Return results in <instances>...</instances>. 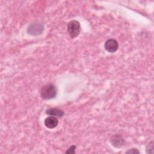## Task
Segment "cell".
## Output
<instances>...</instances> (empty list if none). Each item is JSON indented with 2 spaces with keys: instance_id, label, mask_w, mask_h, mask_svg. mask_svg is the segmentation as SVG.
Listing matches in <instances>:
<instances>
[{
  "instance_id": "cell-1",
  "label": "cell",
  "mask_w": 154,
  "mask_h": 154,
  "mask_svg": "<svg viewBox=\"0 0 154 154\" xmlns=\"http://www.w3.org/2000/svg\"><path fill=\"white\" fill-rule=\"evenodd\" d=\"M57 95V88L52 84H49L43 86L40 91V96L42 99L48 100L54 98Z\"/></svg>"
},
{
  "instance_id": "cell-2",
  "label": "cell",
  "mask_w": 154,
  "mask_h": 154,
  "mask_svg": "<svg viewBox=\"0 0 154 154\" xmlns=\"http://www.w3.org/2000/svg\"><path fill=\"white\" fill-rule=\"evenodd\" d=\"M67 31L70 37L72 38L76 37L80 33L81 26L78 21L73 20L67 24Z\"/></svg>"
},
{
  "instance_id": "cell-3",
  "label": "cell",
  "mask_w": 154,
  "mask_h": 154,
  "mask_svg": "<svg viewBox=\"0 0 154 154\" xmlns=\"http://www.w3.org/2000/svg\"><path fill=\"white\" fill-rule=\"evenodd\" d=\"M43 26L42 23L38 22H35L31 24L27 29L28 34L32 35H40L43 31Z\"/></svg>"
},
{
  "instance_id": "cell-4",
  "label": "cell",
  "mask_w": 154,
  "mask_h": 154,
  "mask_svg": "<svg viewBox=\"0 0 154 154\" xmlns=\"http://www.w3.org/2000/svg\"><path fill=\"white\" fill-rule=\"evenodd\" d=\"M104 46L106 51L110 53H113L117 51L119 48V43L115 39L111 38L105 42Z\"/></svg>"
},
{
  "instance_id": "cell-5",
  "label": "cell",
  "mask_w": 154,
  "mask_h": 154,
  "mask_svg": "<svg viewBox=\"0 0 154 154\" xmlns=\"http://www.w3.org/2000/svg\"><path fill=\"white\" fill-rule=\"evenodd\" d=\"M110 142L114 147L117 148L122 147L125 143L124 139L119 134H114L112 135L110 138Z\"/></svg>"
},
{
  "instance_id": "cell-6",
  "label": "cell",
  "mask_w": 154,
  "mask_h": 154,
  "mask_svg": "<svg viewBox=\"0 0 154 154\" xmlns=\"http://www.w3.org/2000/svg\"><path fill=\"white\" fill-rule=\"evenodd\" d=\"M58 123V119L55 116H49L45 120V125L49 129L55 128Z\"/></svg>"
},
{
  "instance_id": "cell-7",
  "label": "cell",
  "mask_w": 154,
  "mask_h": 154,
  "mask_svg": "<svg viewBox=\"0 0 154 154\" xmlns=\"http://www.w3.org/2000/svg\"><path fill=\"white\" fill-rule=\"evenodd\" d=\"M46 113L49 116H56V117H62L64 116V112L62 109L57 108H52L46 110Z\"/></svg>"
},
{
  "instance_id": "cell-8",
  "label": "cell",
  "mask_w": 154,
  "mask_h": 154,
  "mask_svg": "<svg viewBox=\"0 0 154 154\" xmlns=\"http://www.w3.org/2000/svg\"><path fill=\"white\" fill-rule=\"evenodd\" d=\"M153 149H154V143H153V141H152L146 146V153H154Z\"/></svg>"
},
{
  "instance_id": "cell-9",
  "label": "cell",
  "mask_w": 154,
  "mask_h": 154,
  "mask_svg": "<svg viewBox=\"0 0 154 154\" xmlns=\"http://www.w3.org/2000/svg\"><path fill=\"white\" fill-rule=\"evenodd\" d=\"M75 149H76V146H72L70 147V148L67 150V151L66 152V153H70V154H72V153H75Z\"/></svg>"
},
{
  "instance_id": "cell-10",
  "label": "cell",
  "mask_w": 154,
  "mask_h": 154,
  "mask_svg": "<svg viewBox=\"0 0 154 154\" xmlns=\"http://www.w3.org/2000/svg\"><path fill=\"white\" fill-rule=\"evenodd\" d=\"M126 153H132V154H135V153H138L139 154L140 153V151L138 150V149H134V148H132V149H131L130 150H128Z\"/></svg>"
}]
</instances>
